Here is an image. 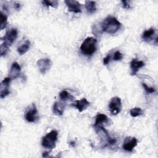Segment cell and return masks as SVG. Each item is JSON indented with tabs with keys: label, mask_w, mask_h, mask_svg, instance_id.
<instances>
[{
	"label": "cell",
	"mask_w": 158,
	"mask_h": 158,
	"mask_svg": "<svg viewBox=\"0 0 158 158\" xmlns=\"http://www.w3.org/2000/svg\"><path fill=\"white\" fill-rule=\"evenodd\" d=\"M155 32H156V30L153 28H150L149 29L145 30L142 35L143 40L145 41L148 42L149 40L152 39V36L155 34Z\"/></svg>",
	"instance_id": "e0dca14e"
},
{
	"label": "cell",
	"mask_w": 158,
	"mask_h": 158,
	"mask_svg": "<svg viewBox=\"0 0 158 158\" xmlns=\"http://www.w3.org/2000/svg\"><path fill=\"white\" fill-rule=\"evenodd\" d=\"M64 104L59 102H55L53 104L52 111L54 114L57 115H62L64 111Z\"/></svg>",
	"instance_id": "9a60e30c"
},
{
	"label": "cell",
	"mask_w": 158,
	"mask_h": 158,
	"mask_svg": "<svg viewBox=\"0 0 158 158\" xmlns=\"http://www.w3.org/2000/svg\"><path fill=\"white\" fill-rule=\"evenodd\" d=\"M108 122L107 117L102 114H98L95 117V122L94 126L101 125L103 123H106Z\"/></svg>",
	"instance_id": "2e32d148"
},
{
	"label": "cell",
	"mask_w": 158,
	"mask_h": 158,
	"mask_svg": "<svg viewBox=\"0 0 158 158\" xmlns=\"http://www.w3.org/2000/svg\"><path fill=\"white\" fill-rule=\"evenodd\" d=\"M8 49H9V46L7 44H6L4 43H2L0 46L1 56H3L6 55V54L7 53V52L8 51Z\"/></svg>",
	"instance_id": "cb8c5ba5"
},
{
	"label": "cell",
	"mask_w": 158,
	"mask_h": 158,
	"mask_svg": "<svg viewBox=\"0 0 158 158\" xmlns=\"http://www.w3.org/2000/svg\"><path fill=\"white\" fill-rule=\"evenodd\" d=\"M110 112L114 115H117L122 109V102L120 98L115 96L111 98L109 103Z\"/></svg>",
	"instance_id": "5b68a950"
},
{
	"label": "cell",
	"mask_w": 158,
	"mask_h": 158,
	"mask_svg": "<svg viewBox=\"0 0 158 158\" xmlns=\"http://www.w3.org/2000/svg\"><path fill=\"white\" fill-rule=\"evenodd\" d=\"M102 32L113 35L117 33L121 27V23L114 17L109 16L100 23Z\"/></svg>",
	"instance_id": "6da1fadb"
},
{
	"label": "cell",
	"mask_w": 158,
	"mask_h": 158,
	"mask_svg": "<svg viewBox=\"0 0 158 158\" xmlns=\"http://www.w3.org/2000/svg\"><path fill=\"white\" fill-rule=\"evenodd\" d=\"M94 127L102 143L104 144V146H108V144L112 138L109 136L107 130L102 125L94 126Z\"/></svg>",
	"instance_id": "277c9868"
},
{
	"label": "cell",
	"mask_w": 158,
	"mask_h": 158,
	"mask_svg": "<svg viewBox=\"0 0 158 158\" xmlns=\"http://www.w3.org/2000/svg\"><path fill=\"white\" fill-rule=\"evenodd\" d=\"M64 2L69 11L74 13H80L81 12V4L78 1L75 0H65Z\"/></svg>",
	"instance_id": "8fae6325"
},
{
	"label": "cell",
	"mask_w": 158,
	"mask_h": 158,
	"mask_svg": "<svg viewBox=\"0 0 158 158\" xmlns=\"http://www.w3.org/2000/svg\"><path fill=\"white\" fill-rule=\"evenodd\" d=\"M144 65V62L142 60H138L136 59H133L130 62L131 68V75H135L136 74L139 69L142 68Z\"/></svg>",
	"instance_id": "4fadbf2b"
},
{
	"label": "cell",
	"mask_w": 158,
	"mask_h": 158,
	"mask_svg": "<svg viewBox=\"0 0 158 158\" xmlns=\"http://www.w3.org/2000/svg\"><path fill=\"white\" fill-rule=\"evenodd\" d=\"M59 98L63 101L72 100V99H74L73 96L72 95H71L69 92H67L65 90H64V91H62L60 93Z\"/></svg>",
	"instance_id": "ffe728a7"
},
{
	"label": "cell",
	"mask_w": 158,
	"mask_h": 158,
	"mask_svg": "<svg viewBox=\"0 0 158 158\" xmlns=\"http://www.w3.org/2000/svg\"><path fill=\"white\" fill-rule=\"evenodd\" d=\"M42 4L47 7L51 6L52 7L56 8L58 6V1H48V0H44L42 1Z\"/></svg>",
	"instance_id": "603a6c76"
},
{
	"label": "cell",
	"mask_w": 158,
	"mask_h": 158,
	"mask_svg": "<svg viewBox=\"0 0 158 158\" xmlns=\"http://www.w3.org/2000/svg\"><path fill=\"white\" fill-rule=\"evenodd\" d=\"M121 2L122 4V7L124 9H129L131 8V6H130V1H122Z\"/></svg>",
	"instance_id": "4316f807"
},
{
	"label": "cell",
	"mask_w": 158,
	"mask_h": 158,
	"mask_svg": "<svg viewBox=\"0 0 158 158\" xmlns=\"http://www.w3.org/2000/svg\"><path fill=\"white\" fill-rule=\"evenodd\" d=\"M7 23V17L6 14H4L2 12H1V25L0 29L3 30L6 28Z\"/></svg>",
	"instance_id": "7402d4cb"
},
{
	"label": "cell",
	"mask_w": 158,
	"mask_h": 158,
	"mask_svg": "<svg viewBox=\"0 0 158 158\" xmlns=\"http://www.w3.org/2000/svg\"><path fill=\"white\" fill-rule=\"evenodd\" d=\"M89 102H88L86 98H83L80 100H76L72 103V105L77 108L79 112H81L84 110H86L88 107H89Z\"/></svg>",
	"instance_id": "7c38bea8"
},
{
	"label": "cell",
	"mask_w": 158,
	"mask_h": 158,
	"mask_svg": "<svg viewBox=\"0 0 158 158\" xmlns=\"http://www.w3.org/2000/svg\"><path fill=\"white\" fill-rule=\"evenodd\" d=\"M110 55L108 54L106 57H105L103 59V64L104 65H107L110 62Z\"/></svg>",
	"instance_id": "83f0119b"
},
{
	"label": "cell",
	"mask_w": 158,
	"mask_h": 158,
	"mask_svg": "<svg viewBox=\"0 0 158 158\" xmlns=\"http://www.w3.org/2000/svg\"><path fill=\"white\" fill-rule=\"evenodd\" d=\"M138 140L135 137L127 136L125 138L123 148L127 151H132L134 148L137 145Z\"/></svg>",
	"instance_id": "30bf717a"
},
{
	"label": "cell",
	"mask_w": 158,
	"mask_h": 158,
	"mask_svg": "<svg viewBox=\"0 0 158 158\" xmlns=\"http://www.w3.org/2000/svg\"><path fill=\"white\" fill-rule=\"evenodd\" d=\"M30 46V42L28 40L25 41L23 43L20 45L17 48V52L20 55H23L25 54L29 49Z\"/></svg>",
	"instance_id": "d6986e66"
},
{
	"label": "cell",
	"mask_w": 158,
	"mask_h": 158,
	"mask_svg": "<svg viewBox=\"0 0 158 158\" xmlns=\"http://www.w3.org/2000/svg\"><path fill=\"white\" fill-rule=\"evenodd\" d=\"M20 4L19 3V2H15L14 4V9L19 10L20 9Z\"/></svg>",
	"instance_id": "f1b7e54d"
},
{
	"label": "cell",
	"mask_w": 158,
	"mask_h": 158,
	"mask_svg": "<svg viewBox=\"0 0 158 158\" xmlns=\"http://www.w3.org/2000/svg\"><path fill=\"white\" fill-rule=\"evenodd\" d=\"M11 81L10 78L6 77L5 78L1 83L0 86V97L1 98H4L6 96H7L9 93V85L10 82Z\"/></svg>",
	"instance_id": "9c48e42d"
},
{
	"label": "cell",
	"mask_w": 158,
	"mask_h": 158,
	"mask_svg": "<svg viewBox=\"0 0 158 158\" xmlns=\"http://www.w3.org/2000/svg\"><path fill=\"white\" fill-rule=\"evenodd\" d=\"M142 86L147 93H153L156 92V89L154 88L149 87L144 83H142Z\"/></svg>",
	"instance_id": "d4e9b609"
},
{
	"label": "cell",
	"mask_w": 158,
	"mask_h": 158,
	"mask_svg": "<svg viewBox=\"0 0 158 158\" xmlns=\"http://www.w3.org/2000/svg\"><path fill=\"white\" fill-rule=\"evenodd\" d=\"M25 118L26 120L28 122L35 123L38 120V113L35 104H32L30 109L27 110L25 114Z\"/></svg>",
	"instance_id": "8992f818"
},
{
	"label": "cell",
	"mask_w": 158,
	"mask_h": 158,
	"mask_svg": "<svg viewBox=\"0 0 158 158\" xmlns=\"http://www.w3.org/2000/svg\"><path fill=\"white\" fill-rule=\"evenodd\" d=\"M48 152H43V157H48Z\"/></svg>",
	"instance_id": "f546056e"
},
{
	"label": "cell",
	"mask_w": 158,
	"mask_h": 158,
	"mask_svg": "<svg viewBox=\"0 0 158 158\" xmlns=\"http://www.w3.org/2000/svg\"><path fill=\"white\" fill-rule=\"evenodd\" d=\"M143 114L142 109L140 107H133L130 109V114L132 117H136Z\"/></svg>",
	"instance_id": "44dd1931"
},
{
	"label": "cell",
	"mask_w": 158,
	"mask_h": 158,
	"mask_svg": "<svg viewBox=\"0 0 158 158\" xmlns=\"http://www.w3.org/2000/svg\"><path fill=\"white\" fill-rule=\"evenodd\" d=\"M70 144L71 146H72L73 147H74V146H75V141H71V142L70 143Z\"/></svg>",
	"instance_id": "4dcf8cb0"
},
{
	"label": "cell",
	"mask_w": 158,
	"mask_h": 158,
	"mask_svg": "<svg viewBox=\"0 0 158 158\" xmlns=\"http://www.w3.org/2000/svg\"><path fill=\"white\" fill-rule=\"evenodd\" d=\"M123 56V54L118 51H117L114 52V56H113V59L114 60H120L122 59Z\"/></svg>",
	"instance_id": "484cf974"
},
{
	"label": "cell",
	"mask_w": 158,
	"mask_h": 158,
	"mask_svg": "<svg viewBox=\"0 0 158 158\" xmlns=\"http://www.w3.org/2000/svg\"><path fill=\"white\" fill-rule=\"evenodd\" d=\"M97 40L93 37H88L81 43L80 51L86 56H91L96 51Z\"/></svg>",
	"instance_id": "7a4b0ae2"
},
{
	"label": "cell",
	"mask_w": 158,
	"mask_h": 158,
	"mask_svg": "<svg viewBox=\"0 0 158 158\" xmlns=\"http://www.w3.org/2000/svg\"><path fill=\"white\" fill-rule=\"evenodd\" d=\"M20 71H21V67L20 65L17 62H14L11 65L9 77L10 78L11 80L18 78L20 74Z\"/></svg>",
	"instance_id": "5bb4252c"
},
{
	"label": "cell",
	"mask_w": 158,
	"mask_h": 158,
	"mask_svg": "<svg viewBox=\"0 0 158 158\" xmlns=\"http://www.w3.org/2000/svg\"><path fill=\"white\" fill-rule=\"evenodd\" d=\"M36 64L40 72L42 74H45L51 69L52 66V62L48 58H43L39 59L37 61Z\"/></svg>",
	"instance_id": "ba28073f"
},
{
	"label": "cell",
	"mask_w": 158,
	"mask_h": 158,
	"mask_svg": "<svg viewBox=\"0 0 158 158\" xmlns=\"http://www.w3.org/2000/svg\"><path fill=\"white\" fill-rule=\"evenodd\" d=\"M58 132L56 130H53L47 133L42 139V146L48 149L52 150L56 147V143L57 140Z\"/></svg>",
	"instance_id": "3957f363"
},
{
	"label": "cell",
	"mask_w": 158,
	"mask_h": 158,
	"mask_svg": "<svg viewBox=\"0 0 158 158\" xmlns=\"http://www.w3.org/2000/svg\"><path fill=\"white\" fill-rule=\"evenodd\" d=\"M85 8L88 14H93L96 10V5L95 1H86L85 2Z\"/></svg>",
	"instance_id": "ac0fdd59"
},
{
	"label": "cell",
	"mask_w": 158,
	"mask_h": 158,
	"mask_svg": "<svg viewBox=\"0 0 158 158\" xmlns=\"http://www.w3.org/2000/svg\"><path fill=\"white\" fill-rule=\"evenodd\" d=\"M18 35V32L16 28H11L7 31L5 35L2 38V40L4 41L6 44H7L9 47L12 44V43L17 39Z\"/></svg>",
	"instance_id": "52a82bcc"
}]
</instances>
